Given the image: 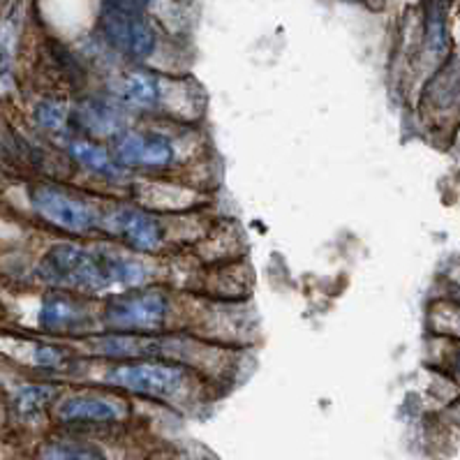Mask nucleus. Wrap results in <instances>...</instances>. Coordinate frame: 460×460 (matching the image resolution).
Here are the masks:
<instances>
[{
	"label": "nucleus",
	"instance_id": "nucleus-5",
	"mask_svg": "<svg viewBox=\"0 0 460 460\" xmlns=\"http://www.w3.org/2000/svg\"><path fill=\"white\" fill-rule=\"evenodd\" d=\"M111 229H114L116 236H120L125 243L139 250V252L157 250L164 241L163 225L148 213L139 211V208H120V211H116L111 216Z\"/></svg>",
	"mask_w": 460,
	"mask_h": 460
},
{
	"label": "nucleus",
	"instance_id": "nucleus-2",
	"mask_svg": "<svg viewBox=\"0 0 460 460\" xmlns=\"http://www.w3.org/2000/svg\"><path fill=\"white\" fill-rule=\"evenodd\" d=\"M107 382L114 386H123L135 394L169 398L179 394L185 382V370L181 366L163 361H137L119 366L107 375Z\"/></svg>",
	"mask_w": 460,
	"mask_h": 460
},
{
	"label": "nucleus",
	"instance_id": "nucleus-6",
	"mask_svg": "<svg viewBox=\"0 0 460 460\" xmlns=\"http://www.w3.org/2000/svg\"><path fill=\"white\" fill-rule=\"evenodd\" d=\"M40 324L51 333H75L91 326V313L82 301L66 294H54L44 298L40 308Z\"/></svg>",
	"mask_w": 460,
	"mask_h": 460
},
{
	"label": "nucleus",
	"instance_id": "nucleus-14",
	"mask_svg": "<svg viewBox=\"0 0 460 460\" xmlns=\"http://www.w3.org/2000/svg\"><path fill=\"white\" fill-rule=\"evenodd\" d=\"M173 160L172 141L163 135L144 137V153H141V167H167Z\"/></svg>",
	"mask_w": 460,
	"mask_h": 460
},
{
	"label": "nucleus",
	"instance_id": "nucleus-4",
	"mask_svg": "<svg viewBox=\"0 0 460 460\" xmlns=\"http://www.w3.org/2000/svg\"><path fill=\"white\" fill-rule=\"evenodd\" d=\"M35 211L49 220L51 225L67 232H88L95 225L98 216L86 201L70 197L63 190L56 188H38L33 192Z\"/></svg>",
	"mask_w": 460,
	"mask_h": 460
},
{
	"label": "nucleus",
	"instance_id": "nucleus-1",
	"mask_svg": "<svg viewBox=\"0 0 460 460\" xmlns=\"http://www.w3.org/2000/svg\"><path fill=\"white\" fill-rule=\"evenodd\" d=\"M40 273L54 285L82 292L132 288L144 280V269L137 261L91 252L76 245H54L40 261Z\"/></svg>",
	"mask_w": 460,
	"mask_h": 460
},
{
	"label": "nucleus",
	"instance_id": "nucleus-9",
	"mask_svg": "<svg viewBox=\"0 0 460 460\" xmlns=\"http://www.w3.org/2000/svg\"><path fill=\"white\" fill-rule=\"evenodd\" d=\"M82 123L86 125L88 130L98 132V135H120L123 128V119L114 107H109L107 102H88L82 109Z\"/></svg>",
	"mask_w": 460,
	"mask_h": 460
},
{
	"label": "nucleus",
	"instance_id": "nucleus-8",
	"mask_svg": "<svg viewBox=\"0 0 460 460\" xmlns=\"http://www.w3.org/2000/svg\"><path fill=\"white\" fill-rule=\"evenodd\" d=\"M120 95L132 107H153L160 98V86H157L155 76L146 72H132L123 79Z\"/></svg>",
	"mask_w": 460,
	"mask_h": 460
},
{
	"label": "nucleus",
	"instance_id": "nucleus-11",
	"mask_svg": "<svg viewBox=\"0 0 460 460\" xmlns=\"http://www.w3.org/2000/svg\"><path fill=\"white\" fill-rule=\"evenodd\" d=\"M157 342L153 338L144 336H109L98 342V349L109 357H139V354H151L157 349Z\"/></svg>",
	"mask_w": 460,
	"mask_h": 460
},
{
	"label": "nucleus",
	"instance_id": "nucleus-13",
	"mask_svg": "<svg viewBox=\"0 0 460 460\" xmlns=\"http://www.w3.org/2000/svg\"><path fill=\"white\" fill-rule=\"evenodd\" d=\"M40 460H107L95 447L72 442H54L47 444L40 451Z\"/></svg>",
	"mask_w": 460,
	"mask_h": 460
},
{
	"label": "nucleus",
	"instance_id": "nucleus-17",
	"mask_svg": "<svg viewBox=\"0 0 460 460\" xmlns=\"http://www.w3.org/2000/svg\"><path fill=\"white\" fill-rule=\"evenodd\" d=\"M35 363L42 368H60L66 363V352L54 345H40L35 349Z\"/></svg>",
	"mask_w": 460,
	"mask_h": 460
},
{
	"label": "nucleus",
	"instance_id": "nucleus-16",
	"mask_svg": "<svg viewBox=\"0 0 460 460\" xmlns=\"http://www.w3.org/2000/svg\"><path fill=\"white\" fill-rule=\"evenodd\" d=\"M66 109L60 107L56 102H42L38 107V120L44 125V128H49V130H63V125H66Z\"/></svg>",
	"mask_w": 460,
	"mask_h": 460
},
{
	"label": "nucleus",
	"instance_id": "nucleus-7",
	"mask_svg": "<svg viewBox=\"0 0 460 460\" xmlns=\"http://www.w3.org/2000/svg\"><path fill=\"white\" fill-rule=\"evenodd\" d=\"M120 405L100 395H70L58 405L63 421H114L120 417Z\"/></svg>",
	"mask_w": 460,
	"mask_h": 460
},
{
	"label": "nucleus",
	"instance_id": "nucleus-15",
	"mask_svg": "<svg viewBox=\"0 0 460 460\" xmlns=\"http://www.w3.org/2000/svg\"><path fill=\"white\" fill-rule=\"evenodd\" d=\"M49 401H51L49 386H23V389H19L14 407H17V411L23 419H33L38 417L44 407H47V402Z\"/></svg>",
	"mask_w": 460,
	"mask_h": 460
},
{
	"label": "nucleus",
	"instance_id": "nucleus-12",
	"mask_svg": "<svg viewBox=\"0 0 460 460\" xmlns=\"http://www.w3.org/2000/svg\"><path fill=\"white\" fill-rule=\"evenodd\" d=\"M144 153V135L139 132H120L111 148V160L119 167H139Z\"/></svg>",
	"mask_w": 460,
	"mask_h": 460
},
{
	"label": "nucleus",
	"instance_id": "nucleus-10",
	"mask_svg": "<svg viewBox=\"0 0 460 460\" xmlns=\"http://www.w3.org/2000/svg\"><path fill=\"white\" fill-rule=\"evenodd\" d=\"M70 155L75 157L82 167L91 169V172L95 173H102V176H114L116 173V163L109 157V153L86 139L70 141Z\"/></svg>",
	"mask_w": 460,
	"mask_h": 460
},
{
	"label": "nucleus",
	"instance_id": "nucleus-3",
	"mask_svg": "<svg viewBox=\"0 0 460 460\" xmlns=\"http://www.w3.org/2000/svg\"><path fill=\"white\" fill-rule=\"evenodd\" d=\"M167 301L157 292H135L128 296H116L109 301L104 320L109 326L120 331L155 329L164 322Z\"/></svg>",
	"mask_w": 460,
	"mask_h": 460
}]
</instances>
